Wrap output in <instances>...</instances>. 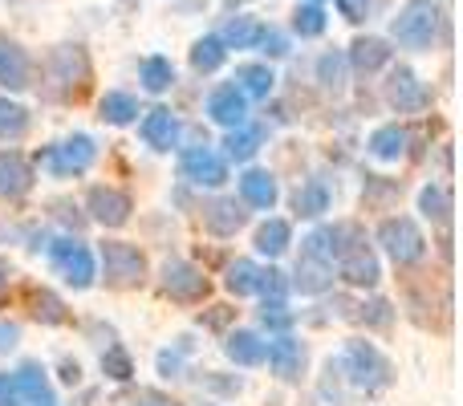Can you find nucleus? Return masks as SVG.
<instances>
[{
  "mask_svg": "<svg viewBox=\"0 0 463 406\" xmlns=\"http://www.w3.org/2000/svg\"><path fill=\"white\" fill-rule=\"evenodd\" d=\"M342 370H345V378L354 382V391H362V394H378V391H386V386L394 382L391 362H386L383 350H378L374 342H366V337L345 342Z\"/></svg>",
  "mask_w": 463,
  "mask_h": 406,
  "instance_id": "obj_1",
  "label": "nucleus"
},
{
  "mask_svg": "<svg viewBox=\"0 0 463 406\" xmlns=\"http://www.w3.org/2000/svg\"><path fill=\"white\" fill-rule=\"evenodd\" d=\"M443 24V13L431 5V0H411L407 8H399V16L391 21V37L399 41L402 49H431L435 33Z\"/></svg>",
  "mask_w": 463,
  "mask_h": 406,
  "instance_id": "obj_2",
  "label": "nucleus"
},
{
  "mask_svg": "<svg viewBox=\"0 0 463 406\" xmlns=\"http://www.w3.org/2000/svg\"><path fill=\"white\" fill-rule=\"evenodd\" d=\"M378 244H383V252L391 256L399 269L419 264L427 256V236L411 215H391V220L378 223Z\"/></svg>",
  "mask_w": 463,
  "mask_h": 406,
  "instance_id": "obj_3",
  "label": "nucleus"
},
{
  "mask_svg": "<svg viewBox=\"0 0 463 406\" xmlns=\"http://www.w3.org/2000/svg\"><path fill=\"white\" fill-rule=\"evenodd\" d=\"M98 159V143L90 135H70L65 143H53L49 151H41V171H49L53 179H70V175H86Z\"/></svg>",
  "mask_w": 463,
  "mask_h": 406,
  "instance_id": "obj_4",
  "label": "nucleus"
},
{
  "mask_svg": "<svg viewBox=\"0 0 463 406\" xmlns=\"http://www.w3.org/2000/svg\"><path fill=\"white\" fill-rule=\"evenodd\" d=\"M102 277L110 288H135L146 280V256L127 240H106L102 244Z\"/></svg>",
  "mask_w": 463,
  "mask_h": 406,
  "instance_id": "obj_5",
  "label": "nucleus"
},
{
  "mask_svg": "<svg viewBox=\"0 0 463 406\" xmlns=\"http://www.w3.org/2000/svg\"><path fill=\"white\" fill-rule=\"evenodd\" d=\"M49 260H53L57 277L70 288H78V293L94 285V277H98L94 252H90L81 240H53V244H49Z\"/></svg>",
  "mask_w": 463,
  "mask_h": 406,
  "instance_id": "obj_6",
  "label": "nucleus"
},
{
  "mask_svg": "<svg viewBox=\"0 0 463 406\" xmlns=\"http://www.w3.org/2000/svg\"><path fill=\"white\" fill-rule=\"evenodd\" d=\"M179 175L195 187H224L228 184V159L212 146H192L179 155Z\"/></svg>",
  "mask_w": 463,
  "mask_h": 406,
  "instance_id": "obj_7",
  "label": "nucleus"
},
{
  "mask_svg": "<svg viewBox=\"0 0 463 406\" xmlns=\"http://www.w3.org/2000/svg\"><path fill=\"white\" fill-rule=\"evenodd\" d=\"M163 293L179 305H195L208 297V277L187 260H167L163 264Z\"/></svg>",
  "mask_w": 463,
  "mask_h": 406,
  "instance_id": "obj_8",
  "label": "nucleus"
},
{
  "mask_svg": "<svg viewBox=\"0 0 463 406\" xmlns=\"http://www.w3.org/2000/svg\"><path fill=\"white\" fill-rule=\"evenodd\" d=\"M386 102L399 114H423L427 106H431V90H427L407 65H399V70L391 73V81H386Z\"/></svg>",
  "mask_w": 463,
  "mask_h": 406,
  "instance_id": "obj_9",
  "label": "nucleus"
},
{
  "mask_svg": "<svg viewBox=\"0 0 463 406\" xmlns=\"http://www.w3.org/2000/svg\"><path fill=\"white\" fill-rule=\"evenodd\" d=\"M305 358H309L305 342H297V337H288V334H277L272 342H264V362H269V370L280 378V382H293V378H301Z\"/></svg>",
  "mask_w": 463,
  "mask_h": 406,
  "instance_id": "obj_10",
  "label": "nucleus"
},
{
  "mask_svg": "<svg viewBox=\"0 0 463 406\" xmlns=\"http://www.w3.org/2000/svg\"><path fill=\"white\" fill-rule=\"evenodd\" d=\"M86 207L90 215H94V223H102V228H122V223L130 220V212H135V203H130L127 192H118V187H90L86 195Z\"/></svg>",
  "mask_w": 463,
  "mask_h": 406,
  "instance_id": "obj_11",
  "label": "nucleus"
},
{
  "mask_svg": "<svg viewBox=\"0 0 463 406\" xmlns=\"http://www.w3.org/2000/svg\"><path fill=\"white\" fill-rule=\"evenodd\" d=\"M337 277L345 280V285H358V288H374L378 277H383V269H378V256L366 248V240L354 248H345L342 256H337Z\"/></svg>",
  "mask_w": 463,
  "mask_h": 406,
  "instance_id": "obj_12",
  "label": "nucleus"
},
{
  "mask_svg": "<svg viewBox=\"0 0 463 406\" xmlns=\"http://www.w3.org/2000/svg\"><path fill=\"white\" fill-rule=\"evenodd\" d=\"M49 70H53V81H61L65 90H81L90 81V57L81 45H57L49 53Z\"/></svg>",
  "mask_w": 463,
  "mask_h": 406,
  "instance_id": "obj_13",
  "label": "nucleus"
},
{
  "mask_svg": "<svg viewBox=\"0 0 463 406\" xmlns=\"http://www.w3.org/2000/svg\"><path fill=\"white\" fill-rule=\"evenodd\" d=\"M288 285H293L297 293H305V297H321L329 285H334V260H321V256H313V252H305L301 248Z\"/></svg>",
  "mask_w": 463,
  "mask_h": 406,
  "instance_id": "obj_14",
  "label": "nucleus"
},
{
  "mask_svg": "<svg viewBox=\"0 0 463 406\" xmlns=\"http://www.w3.org/2000/svg\"><path fill=\"white\" fill-rule=\"evenodd\" d=\"M208 118L216 122V127H240V122H248V98L236 90V81H224V86H216L208 94Z\"/></svg>",
  "mask_w": 463,
  "mask_h": 406,
  "instance_id": "obj_15",
  "label": "nucleus"
},
{
  "mask_svg": "<svg viewBox=\"0 0 463 406\" xmlns=\"http://www.w3.org/2000/svg\"><path fill=\"white\" fill-rule=\"evenodd\" d=\"M8 386H13L16 399H24L29 406H57V399H53V386H49L45 370H41L37 362H24V366L16 370L13 378H8Z\"/></svg>",
  "mask_w": 463,
  "mask_h": 406,
  "instance_id": "obj_16",
  "label": "nucleus"
},
{
  "mask_svg": "<svg viewBox=\"0 0 463 406\" xmlns=\"http://www.w3.org/2000/svg\"><path fill=\"white\" fill-rule=\"evenodd\" d=\"M143 143L151 146V151H175L179 146V118L167 110V106H155V110H146V118H143Z\"/></svg>",
  "mask_w": 463,
  "mask_h": 406,
  "instance_id": "obj_17",
  "label": "nucleus"
},
{
  "mask_svg": "<svg viewBox=\"0 0 463 406\" xmlns=\"http://www.w3.org/2000/svg\"><path fill=\"white\" fill-rule=\"evenodd\" d=\"M33 163L24 159L21 151H0V195H8V200H21L24 192L33 187Z\"/></svg>",
  "mask_w": 463,
  "mask_h": 406,
  "instance_id": "obj_18",
  "label": "nucleus"
},
{
  "mask_svg": "<svg viewBox=\"0 0 463 406\" xmlns=\"http://www.w3.org/2000/svg\"><path fill=\"white\" fill-rule=\"evenodd\" d=\"M240 195H244L248 207L269 212V207H277V200H280V184H277V175H272V171L248 167L244 175H240Z\"/></svg>",
  "mask_w": 463,
  "mask_h": 406,
  "instance_id": "obj_19",
  "label": "nucleus"
},
{
  "mask_svg": "<svg viewBox=\"0 0 463 406\" xmlns=\"http://www.w3.org/2000/svg\"><path fill=\"white\" fill-rule=\"evenodd\" d=\"M29 53L13 37L0 33V86L5 90H29Z\"/></svg>",
  "mask_w": 463,
  "mask_h": 406,
  "instance_id": "obj_20",
  "label": "nucleus"
},
{
  "mask_svg": "<svg viewBox=\"0 0 463 406\" xmlns=\"http://www.w3.org/2000/svg\"><path fill=\"white\" fill-rule=\"evenodd\" d=\"M244 223H248V212H244V203H236V200H216V203L203 207V228L220 240L236 236Z\"/></svg>",
  "mask_w": 463,
  "mask_h": 406,
  "instance_id": "obj_21",
  "label": "nucleus"
},
{
  "mask_svg": "<svg viewBox=\"0 0 463 406\" xmlns=\"http://www.w3.org/2000/svg\"><path fill=\"white\" fill-rule=\"evenodd\" d=\"M236 90L244 98H256V102H269V94L277 90V73H272V65H264V61H244V65H236Z\"/></svg>",
  "mask_w": 463,
  "mask_h": 406,
  "instance_id": "obj_22",
  "label": "nucleus"
},
{
  "mask_svg": "<svg viewBox=\"0 0 463 406\" xmlns=\"http://www.w3.org/2000/svg\"><path fill=\"white\" fill-rule=\"evenodd\" d=\"M391 53L394 49L386 45L383 37H358L350 45V53H345V61H350L358 73H378L383 65H391Z\"/></svg>",
  "mask_w": 463,
  "mask_h": 406,
  "instance_id": "obj_23",
  "label": "nucleus"
},
{
  "mask_svg": "<svg viewBox=\"0 0 463 406\" xmlns=\"http://www.w3.org/2000/svg\"><path fill=\"white\" fill-rule=\"evenodd\" d=\"M407 143H411V135L399 127V122H386V127H378L374 135H370V155L374 159H383V163H399L402 155H407Z\"/></svg>",
  "mask_w": 463,
  "mask_h": 406,
  "instance_id": "obj_24",
  "label": "nucleus"
},
{
  "mask_svg": "<svg viewBox=\"0 0 463 406\" xmlns=\"http://www.w3.org/2000/svg\"><path fill=\"white\" fill-rule=\"evenodd\" d=\"M329 203H334V192H329L326 179H309V184H301V192L293 195V207H297L301 220H317V215H326Z\"/></svg>",
  "mask_w": 463,
  "mask_h": 406,
  "instance_id": "obj_25",
  "label": "nucleus"
},
{
  "mask_svg": "<svg viewBox=\"0 0 463 406\" xmlns=\"http://www.w3.org/2000/svg\"><path fill=\"white\" fill-rule=\"evenodd\" d=\"M224 354L236 362V366H260L264 362V342H260V334H252V329H236V334H228Z\"/></svg>",
  "mask_w": 463,
  "mask_h": 406,
  "instance_id": "obj_26",
  "label": "nucleus"
},
{
  "mask_svg": "<svg viewBox=\"0 0 463 406\" xmlns=\"http://www.w3.org/2000/svg\"><path fill=\"white\" fill-rule=\"evenodd\" d=\"M260 29H264V24L256 21V16L236 13V16H228L224 29H220L216 37L224 41V49H252V45H256V37H260Z\"/></svg>",
  "mask_w": 463,
  "mask_h": 406,
  "instance_id": "obj_27",
  "label": "nucleus"
},
{
  "mask_svg": "<svg viewBox=\"0 0 463 406\" xmlns=\"http://www.w3.org/2000/svg\"><path fill=\"white\" fill-rule=\"evenodd\" d=\"M98 114H102V122H110V127H130V122L138 118V98L122 94V90H110V94L98 102Z\"/></svg>",
  "mask_w": 463,
  "mask_h": 406,
  "instance_id": "obj_28",
  "label": "nucleus"
},
{
  "mask_svg": "<svg viewBox=\"0 0 463 406\" xmlns=\"http://www.w3.org/2000/svg\"><path fill=\"white\" fill-rule=\"evenodd\" d=\"M288 240H293V228H288V220H264L260 228H256V252L260 256H285V248H288Z\"/></svg>",
  "mask_w": 463,
  "mask_h": 406,
  "instance_id": "obj_29",
  "label": "nucleus"
},
{
  "mask_svg": "<svg viewBox=\"0 0 463 406\" xmlns=\"http://www.w3.org/2000/svg\"><path fill=\"white\" fill-rule=\"evenodd\" d=\"M224 285L232 297H252L260 288V264L256 260H232L224 272Z\"/></svg>",
  "mask_w": 463,
  "mask_h": 406,
  "instance_id": "obj_30",
  "label": "nucleus"
},
{
  "mask_svg": "<svg viewBox=\"0 0 463 406\" xmlns=\"http://www.w3.org/2000/svg\"><path fill=\"white\" fill-rule=\"evenodd\" d=\"M345 70H350V61H345L342 49H329V53L317 57V81L321 90H329V94H342L345 90Z\"/></svg>",
  "mask_w": 463,
  "mask_h": 406,
  "instance_id": "obj_31",
  "label": "nucleus"
},
{
  "mask_svg": "<svg viewBox=\"0 0 463 406\" xmlns=\"http://www.w3.org/2000/svg\"><path fill=\"white\" fill-rule=\"evenodd\" d=\"M138 81H143L146 94H163V90L175 86V65H171L167 57H146V61L138 65Z\"/></svg>",
  "mask_w": 463,
  "mask_h": 406,
  "instance_id": "obj_32",
  "label": "nucleus"
},
{
  "mask_svg": "<svg viewBox=\"0 0 463 406\" xmlns=\"http://www.w3.org/2000/svg\"><path fill=\"white\" fill-rule=\"evenodd\" d=\"M260 138H264V130L260 127H232L228 130V138H224V146H228V159H236V163H248L256 151H260Z\"/></svg>",
  "mask_w": 463,
  "mask_h": 406,
  "instance_id": "obj_33",
  "label": "nucleus"
},
{
  "mask_svg": "<svg viewBox=\"0 0 463 406\" xmlns=\"http://www.w3.org/2000/svg\"><path fill=\"white\" fill-rule=\"evenodd\" d=\"M224 57H228L224 41L220 37H200L192 45V70L195 73H216L220 65H224Z\"/></svg>",
  "mask_w": 463,
  "mask_h": 406,
  "instance_id": "obj_34",
  "label": "nucleus"
},
{
  "mask_svg": "<svg viewBox=\"0 0 463 406\" xmlns=\"http://www.w3.org/2000/svg\"><path fill=\"white\" fill-rule=\"evenodd\" d=\"M419 212L435 223H448L451 220V192L443 184H427L423 192H419Z\"/></svg>",
  "mask_w": 463,
  "mask_h": 406,
  "instance_id": "obj_35",
  "label": "nucleus"
},
{
  "mask_svg": "<svg viewBox=\"0 0 463 406\" xmlns=\"http://www.w3.org/2000/svg\"><path fill=\"white\" fill-rule=\"evenodd\" d=\"M24 130H29V110H24L21 102H8V98H0V138H21Z\"/></svg>",
  "mask_w": 463,
  "mask_h": 406,
  "instance_id": "obj_36",
  "label": "nucleus"
},
{
  "mask_svg": "<svg viewBox=\"0 0 463 406\" xmlns=\"http://www.w3.org/2000/svg\"><path fill=\"white\" fill-rule=\"evenodd\" d=\"M293 33L297 37H321L326 33V8L321 5H297V13H293Z\"/></svg>",
  "mask_w": 463,
  "mask_h": 406,
  "instance_id": "obj_37",
  "label": "nucleus"
},
{
  "mask_svg": "<svg viewBox=\"0 0 463 406\" xmlns=\"http://www.w3.org/2000/svg\"><path fill=\"white\" fill-rule=\"evenodd\" d=\"M102 374L110 378V382H130V378H135V358H130L122 345H110V350L102 354Z\"/></svg>",
  "mask_w": 463,
  "mask_h": 406,
  "instance_id": "obj_38",
  "label": "nucleus"
},
{
  "mask_svg": "<svg viewBox=\"0 0 463 406\" xmlns=\"http://www.w3.org/2000/svg\"><path fill=\"white\" fill-rule=\"evenodd\" d=\"M33 317H37L41 326H61V321H65V305L57 301L49 288H41V293H33Z\"/></svg>",
  "mask_w": 463,
  "mask_h": 406,
  "instance_id": "obj_39",
  "label": "nucleus"
},
{
  "mask_svg": "<svg viewBox=\"0 0 463 406\" xmlns=\"http://www.w3.org/2000/svg\"><path fill=\"white\" fill-rule=\"evenodd\" d=\"M260 326L272 329V334H288V329H293V313H288L285 301H264L260 305Z\"/></svg>",
  "mask_w": 463,
  "mask_h": 406,
  "instance_id": "obj_40",
  "label": "nucleus"
},
{
  "mask_svg": "<svg viewBox=\"0 0 463 406\" xmlns=\"http://www.w3.org/2000/svg\"><path fill=\"white\" fill-rule=\"evenodd\" d=\"M256 293L264 297V301H285L288 297V280H285V272H277V269H260V288Z\"/></svg>",
  "mask_w": 463,
  "mask_h": 406,
  "instance_id": "obj_41",
  "label": "nucleus"
},
{
  "mask_svg": "<svg viewBox=\"0 0 463 406\" xmlns=\"http://www.w3.org/2000/svg\"><path fill=\"white\" fill-rule=\"evenodd\" d=\"M362 313H354L358 321H366V326H378V329H386L394 321V309H391V301H370V305H358Z\"/></svg>",
  "mask_w": 463,
  "mask_h": 406,
  "instance_id": "obj_42",
  "label": "nucleus"
},
{
  "mask_svg": "<svg viewBox=\"0 0 463 406\" xmlns=\"http://www.w3.org/2000/svg\"><path fill=\"white\" fill-rule=\"evenodd\" d=\"M394 195H402V184H391V179H383V175H366V203L394 200Z\"/></svg>",
  "mask_w": 463,
  "mask_h": 406,
  "instance_id": "obj_43",
  "label": "nucleus"
},
{
  "mask_svg": "<svg viewBox=\"0 0 463 406\" xmlns=\"http://www.w3.org/2000/svg\"><path fill=\"white\" fill-rule=\"evenodd\" d=\"M256 45H264V53H269V57H285L288 53V37L280 29H260Z\"/></svg>",
  "mask_w": 463,
  "mask_h": 406,
  "instance_id": "obj_44",
  "label": "nucleus"
},
{
  "mask_svg": "<svg viewBox=\"0 0 463 406\" xmlns=\"http://www.w3.org/2000/svg\"><path fill=\"white\" fill-rule=\"evenodd\" d=\"M337 13H342L350 24H362L370 16V0H337Z\"/></svg>",
  "mask_w": 463,
  "mask_h": 406,
  "instance_id": "obj_45",
  "label": "nucleus"
},
{
  "mask_svg": "<svg viewBox=\"0 0 463 406\" xmlns=\"http://www.w3.org/2000/svg\"><path fill=\"white\" fill-rule=\"evenodd\" d=\"M232 317H236V309H228V305H212L208 313H200V326H208V329H224Z\"/></svg>",
  "mask_w": 463,
  "mask_h": 406,
  "instance_id": "obj_46",
  "label": "nucleus"
},
{
  "mask_svg": "<svg viewBox=\"0 0 463 406\" xmlns=\"http://www.w3.org/2000/svg\"><path fill=\"white\" fill-rule=\"evenodd\" d=\"M179 366H184V362H179V354H167V350L159 354V374L163 378H179Z\"/></svg>",
  "mask_w": 463,
  "mask_h": 406,
  "instance_id": "obj_47",
  "label": "nucleus"
},
{
  "mask_svg": "<svg viewBox=\"0 0 463 406\" xmlns=\"http://www.w3.org/2000/svg\"><path fill=\"white\" fill-rule=\"evenodd\" d=\"M16 337H21V329H16V326H8V321H0V354H5V350H13V345H16Z\"/></svg>",
  "mask_w": 463,
  "mask_h": 406,
  "instance_id": "obj_48",
  "label": "nucleus"
},
{
  "mask_svg": "<svg viewBox=\"0 0 463 406\" xmlns=\"http://www.w3.org/2000/svg\"><path fill=\"white\" fill-rule=\"evenodd\" d=\"M61 378L70 386H78L81 382V366H78V362H61Z\"/></svg>",
  "mask_w": 463,
  "mask_h": 406,
  "instance_id": "obj_49",
  "label": "nucleus"
},
{
  "mask_svg": "<svg viewBox=\"0 0 463 406\" xmlns=\"http://www.w3.org/2000/svg\"><path fill=\"white\" fill-rule=\"evenodd\" d=\"M130 406H171V402H167V399H159V394H138V399L130 402Z\"/></svg>",
  "mask_w": 463,
  "mask_h": 406,
  "instance_id": "obj_50",
  "label": "nucleus"
},
{
  "mask_svg": "<svg viewBox=\"0 0 463 406\" xmlns=\"http://www.w3.org/2000/svg\"><path fill=\"white\" fill-rule=\"evenodd\" d=\"M8 280H13V269H8V260L0 256V297L8 293Z\"/></svg>",
  "mask_w": 463,
  "mask_h": 406,
  "instance_id": "obj_51",
  "label": "nucleus"
},
{
  "mask_svg": "<svg viewBox=\"0 0 463 406\" xmlns=\"http://www.w3.org/2000/svg\"><path fill=\"white\" fill-rule=\"evenodd\" d=\"M313 5H321V0H313Z\"/></svg>",
  "mask_w": 463,
  "mask_h": 406,
  "instance_id": "obj_52",
  "label": "nucleus"
},
{
  "mask_svg": "<svg viewBox=\"0 0 463 406\" xmlns=\"http://www.w3.org/2000/svg\"><path fill=\"white\" fill-rule=\"evenodd\" d=\"M122 5H130V0H122Z\"/></svg>",
  "mask_w": 463,
  "mask_h": 406,
  "instance_id": "obj_53",
  "label": "nucleus"
}]
</instances>
